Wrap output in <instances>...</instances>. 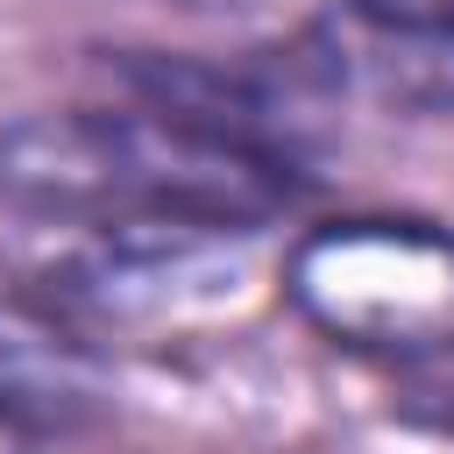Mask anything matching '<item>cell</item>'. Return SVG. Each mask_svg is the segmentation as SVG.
Returning a JSON list of instances; mask_svg holds the SVG:
<instances>
[{
  "mask_svg": "<svg viewBox=\"0 0 454 454\" xmlns=\"http://www.w3.org/2000/svg\"><path fill=\"white\" fill-rule=\"evenodd\" d=\"M355 21L397 43H454V0H348Z\"/></svg>",
  "mask_w": 454,
  "mask_h": 454,
  "instance_id": "obj_4",
  "label": "cell"
},
{
  "mask_svg": "<svg viewBox=\"0 0 454 454\" xmlns=\"http://www.w3.org/2000/svg\"><path fill=\"white\" fill-rule=\"evenodd\" d=\"M305 199L291 142L220 128L206 114L128 106H43L0 121V213L78 234H255Z\"/></svg>",
  "mask_w": 454,
  "mask_h": 454,
  "instance_id": "obj_1",
  "label": "cell"
},
{
  "mask_svg": "<svg viewBox=\"0 0 454 454\" xmlns=\"http://www.w3.org/2000/svg\"><path fill=\"white\" fill-rule=\"evenodd\" d=\"M92 397V348L43 305L0 298V419H71Z\"/></svg>",
  "mask_w": 454,
  "mask_h": 454,
  "instance_id": "obj_3",
  "label": "cell"
},
{
  "mask_svg": "<svg viewBox=\"0 0 454 454\" xmlns=\"http://www.w3.org/2000/svg\"><path fill=\"white\" fill-rule=\"evenodd\" d=\"M284 298L348 355H454V227L411 213H355L305 227L284 255Z\"/></svg>",
  "mask_w": 454,
  "mask_h": 454,
  "instance_id": "obj_2",
  "label": "cell"
},
{
  "mask_svg": "<svg viewBox=\"0 0 454 454\" xmlns=\"http://www.w3.org/2000/svg\"><path fill=\"white\" fill-rule=\"evenodd\" d=\"M170 7H184V14H255L270 0H170Z\"/></svg>",
  "mask_w": 454,
  "mask_h": 454,
  "instance_id": "obj_5",
  "label": "cell"
}]
</instances>
